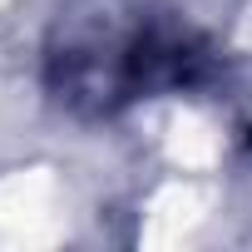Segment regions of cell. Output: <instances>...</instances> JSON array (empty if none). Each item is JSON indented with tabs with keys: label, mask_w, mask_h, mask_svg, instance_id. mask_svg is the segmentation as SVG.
Instances as JSON below:
<instances>
[{
	"label": "cell",
	"mask_w": 252,
	"mask_h": 252,
	"mask_svg": "<svg viewBox=\"0 0 252 252\" xmlns=\"http://www.w3.org/2000/svg\"><path fill=\"white\" fill-rule=\"evenodd\" d=\"M55 89L69 104H89V109H119L124 99H139L149 89L163 84H183L198 50L183 30H168L158 20H119L104 15L89 25V35L64 40L55 55Z\"/></svg>",
	"instance_id": "obj_1"
}]
</instances>
